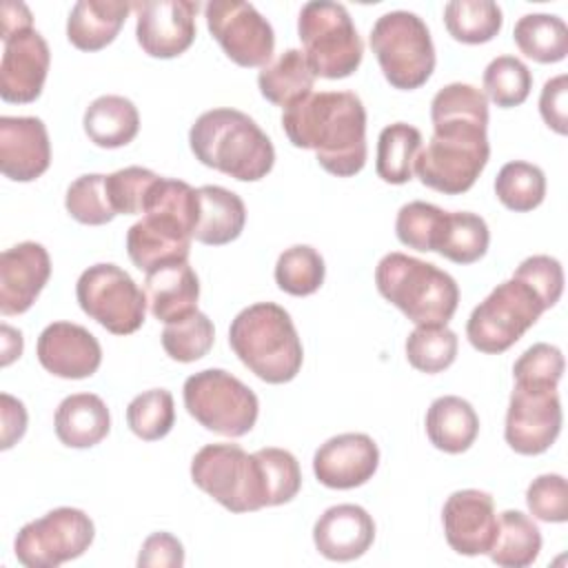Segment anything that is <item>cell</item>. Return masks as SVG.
<instances>
[{
	"label": "cell",
	"mask_w": 568,
	"mask_h": 568,
	"mask_svg": "<svg viewBox=\"0 0 568 568\" xmlns=\"http://www.w3.org/2000/svg\"><path fill=\"white\" fill-rule=\"evenodd\" d=\"M215 342V328L209 315L202 311H193L191 315L171 322L162 331V348L164 353L182 364H191L202 359Z\"/></svg>",
	"instance_id": "obj_41"
},
{
	"label": "cell",
	"mask_w": 568,
	"mask_h": 568,
	"mask_svg": "<svg viewBox=\"0 0 568 568\" xmlns=\"http://www.w3.org/2000/svg\"><path fill=\"white\" fill-rule=\"evenodd\" d=\"M566 95H568V75L559 73L555 78H550L539 95V113L544 118V122L559 135L568 133V104H566Z\"/></svg>",
	"instance_id": "obj_50"
},
{
	"label": "cell",
	"mask_w": 568,
	"mask_h": 568,
	"mask_svg": "<svg viewBox=\"0 0 568 568\" xmlns=\"http://www.w3.org/2000/svg\"><path fill=\"white\" fill-rule=\"evenodd\" d=\"M138 13L135 38L151 58L169 60L182 55L195 40L197 2L191 0H144L133 4Z\"/></svg>",
	"instance_id": "obj_16"
},
{
	"label": "cell",
	"mask_w": 568,
	"mask_h": 568,
	"mask_svg": "<svg viewBox=\"0 0 568 568\" xmlns=\"http://www.w3.org/2000/svg\"><path fill=\"white\" fill-rule=\"evenodd\" d=\"M315 73L300 49H286L257 75L260 93L275 106L288 109L313 93Z\"/></svg>",
	"instance_id": "obj_30"
},
{
	"label": "cell",
	"mask_w": 568,
	"mask_h": 568,
	"mask_svg": "<svg viewBox=\"0 0 568 568\" xmlns=\"http://www.w3.org/2000/svg\"><path fill=\"white\" fill-rule=\"evenodd\" d=\"M513 38L519 51L539 64L561 62L568 55V27L552 13L521 16L513 29Z\"/></svg>",
	"instance_id": "obj_32"
},
{
	"label": "cell",
	"mask_w": 568,
	"mask_h": 568,
	"mask_svg": "<svg viewBox=\"0 0 568 568\" xmlns=\"http://www.w3.org/2000/svg\"><path fill=\"white\" fill-rule=\"evenodd\" d=\"M541 550L537 524L521 510H504L497 517V535L488 550L490 559L504 568H526Z\"/></svg>",
	"instance_id": "obj_31"
},
{
	"label": "cell",
	"mask_w": 568,
	"mask_h": 568,
	"mask_svg": "<svg viewBox=\"0 0 568 568\" xmlns=\"http://www.w3.org/2000/svg\"><path fill=\"white\" fill-rule=\"evenodd\" d=\"M58 439L69 448H91L111 430V415L102 397L75 393L60 402L53 417Z\"/></svg>",
	"instance_id": "obj_27"
},
{
	"label": "cell",
	"mask_w": 568,
	"mask_h": 568,
	"mask_svg": "<svg viewBox=\"0 0 568 568\" xmlns=\"http://www.w3.org/2000/svg\"><path fill=\"white\" fill-rule=\"evenodd\" d=\"M282 129L297 149H311L320 166L351 178L366 164V109L353 91H320L282 113Z\"/></svg>",
	"instance_id": "obj_2"
},
{
	"label": "cell",
	"mask_w": 568,
	"mask_h": 568,
	"mask_svg": "<svg viewBox=\"0 0 568 568\" xmlns=\"http://www.w3.org/2000/svg\"><path fill=\"white\" fill-rule=\"evenodd\" d=\"M495 195L506 209L528 213L546 197V175L537 164L521 160L506 162L495 178Z\"/></svg>",
	"instance_id": "obj_36"
},
{
	"label": "cell",
	"mask_w": 568,
	"mask_h": 568,
	"mask_svg": "<svg viewBox=\"0 0 568 568\" xmlns=\"http://www.w3.org/2000/svg\"><path fill=\"white\" fill-rule=\"evenodd\" d=\"M513 277L526 282L544 302L546 311L552 308L564 293V268L559 260L550 255H530L513 273Z\"/></svg>",
	"instance_id": "obj_47"
},
{
	"label": "cell",
	"mask_w": 568,
	"mask_h": 568,
	"mask_svg": "<svg viewBox=\"0 0 568 568\" xmlns=\"http://www.w3.org/2000/svg\"><path fill=\"white\" fill-rule=\"evenodd\" d=\"M140 568H180L184 566V546L171 532H153L144 539L140 555Z\"/></svg>",
	"instance_id": "obj_49"
},
{
	"label": "cell",
	"mask_w": 568,
	"mask_h": 568,
	"mask_svg": "<svg viewBox=\"0 0 568 568\" xmlns=\"http://www.w3.org/2000/svg\"><path fill=\"white\" fill-rule=\"evenodd\" d=\"M379 295L417 326H446L459 304L453 275L406 253H386L375 268Z\"/></svg>",
	"instance_id": "obj_6"
},
{
	"label": "cell",
	"mask_w": 568,
	"mask_h": 568,
	"mask_svg": "<svg viewBox=\"0 0 568 568\" xmlns=\"http://www.w3.org/2000/svg\"><path fill=\"white\" fill-rule=\"evenodd\" d=\"M433 135L417 153L413 173L444 195L466 193L490 158L488 100L466 82L439 89L430 102Z\"/></svg>",
	"instance_id": "obj_1"
},
{
	"label": "cell",
	"mask_w": 568,
	"mask_h": 568,
	"mask_svg": "<svg viewBox=\"0 0 568 568\" xmlns=\"http://www.w3.org/2000/svg\"><path fill=\"white\" fill-rule=\"evenodd\" d=\"M64 206L69 215L89 226L109 224L115 217L106 193V175L102 173H87L73 180L64 195Z\"/></svg>",
	"instance_id": "obj_42"
},
{
	"label": "cell",
	"mask_w": 568,
	"mask_h": 568,
	"mask_svg": "<svg viewBox=\"0 0 568 568\" xmlns=\"http://www.w3.org/2000/svg\"><path fill=\"white\" fill-rule=\"evenodd\" d=\"M446 220V211H442L435 204L415 200L399 209L395 220V233L397 240L415 251H435L442 226Z\"/></svg>",
	"instance_id": "obj_43"
},
{
	"label": "cell",
	"mask_w": 568,
	"mask_h": 568,
	"mask_svg": "<svg viewBox=\"0 0 568 568\" xmlns=\"http://www.w3.org/2000/svg\"><path fill=\"white\" fill-rule=\"evenodd\" d=\"M371 49L386 82L413 91L435 71V47L426 22L410 11H388L371 29Z\"/></svg>",
	"instance_id": "obj_9"
},
{
	"label": "cell",
	"mask_w": 568,
	"mask_h": 568,
	"mask_svg": "<svg viewBox=\"0 0 568 568\" xmlns=\"http://www.w3.org/2000/svg\"><path fill=\"white\" fill-rule=\"evenodd\" d=\"M95 537L91 517L71 506H60L20 528L13 541L18 561L27 568H58L89 550Z\"/></svg>",
	"instance_id": "obj_13"
},
{
	"label": "cell",
	"mask_w": 568,
	"mask_h": 568,
	"mask_svg": "<svg viewBox=\"0 0 568 568\" xmlns=\"http://www.w3.org/2000/svg\"><path fill=\"white\" fill-rule=\"evenodd\" d=\"M200 213L193 240L209 246H222L240 237L246 224V206L242 197L224 186L204 184L197 189Z\"/></svg>",
	"instance_id": "obj_25"
},
{
	"label": "cell",
	"mask_w": 568,
	"mask_h": 568,
	"mask_svg": "<svg viewBox=\"0 0 568 568\" xmlns=\"http://www.w3.org/2000/svg\"><path fill=\"white\" fill-rule=\"evenodd\" d=\"M544 311L539 295L526 282L510 277L473 308L466 322V337L479 353L499 355L519 342Z\"/></svg>",
	"instance_id": "obj_11"
},
{
	"label": "cell",
	"mask_w": 568,
	"mask_h": 568,
	"mask_svg": "<svg viewBox=\"0 0 568 568\" xmlns=\"http://www.w3.org/2000/svg\"><path fill=\"white\" fill-rule=\"evenodd\" d=\"M2 42L0 98L13 104H29L38 100L51 64L47 40L40 36V31L24 29Z\"/></svg>",
	"instance_id": "obj_17"
},
{
	"label": "cell",
	"mask_w": 568,
	"mask_h": 568,
	"mask_svg": "<svg viewBox=\"0 0 568 568\" xmlns=\"http://www.w3.org/2000/svg\"><path fill=\"white\" fill-rule=\"evenodd\" d=\"M379 466V448L366 433H342L313 455V473L326 488L351 490L366 484Z\"/></svg>",
	"instance_id": "obj_19"
},
{
	"label": "cell",
	"mask_w": 568,
	"mask_h": 568,
	"mask_svg": "<svg viewBox=\"0 0 568 568\" xmlns=\"http://www.w3.org/2000/svg\"><path fill=\"white\" fill-rule=\"evenodd\" d=\"M255 453L264 466L268 506H282V504H288L293 497H297L302 488V470L295 455L273 446L260 448Z\"/></svg>",
	"instance_id": "obj_44"
},
{
	"label": "cell",
	"mask_w": 568,
	"mask_h": 568,
	"mask_svg": "<svg viewBox=\"0 0 568 568\" xmlns=\"http://www.w3.org/2000/svg\"><path fill=\"white\" fill-rule=\"evenodd\" d=\"M442 524L448 546L466 557L488 555L497 535V515L490 493L477 488L455 490L444 508Z\"/></svg>",
	"instance_id": "obj_18"
},
{
	"label": "cell",
	"mask_w": 568,
	"mask_h": 568,
	"mask_svg": "<svg viewBox=\"0 0 568 568\" xmlns=\"http://www.w3.org/2000/svg\"><path fill=\"white\" fill-rule=\"evenodd\" d=\"M477 433L479 417L464 397L442 395L426 410V435L437 450L459 455L475 444Z\"/></svg>",
	"instance_id": "obj_28"
},
{
	"label": "cell",
	"mask_w": 568,
	"mask_h": 568,
	"mask_svg": "<svg viewBox=\"0 0 568 568\" xmlns=\"http://www.w3.org/2000/svg\"><path fill=\"white\" fill-rule=\"evenodd\" d=\"M182 397L186 413L200 426L224 437H242L257 422V395L222 368H206L186 377Z\"/></svg>",
	"instance_id": "obj_10"
},
{
	"label": "cell",
	"mask_w": 568,
	"mask_h": 568,
	"mask_svg": "<svg viewBox=\"0 0 568 568\" xmlns=\"http://www.w3.org/2000/svg\"><path fill=\"white\" fill-rule=\"evenodd\" d=\"M204 16L211 36L235 64L266 67L271 62L275 33L251 2L211 0L204 7Z\"/></svg>",
	"instance_id": "obj_15"
},
{
	"label": "cell",
	"mask_w": 568,
	"mask_h": 568,
	"mask_svg": "<svg viewBox=\"0 0 568 568\" xmlns=\"http://www.w3.org/2000/svg\"><path fill=\"white\" fill-rule=\"evenodd\" d=\"M297 36L315 78L342 80L353 75L364 58L362 38L344 4L331 0L306 2L297 18Z\"/></svg>",
	"instance_id": "obj_8"
},
{
	"label": "cell",
	"mask_w": 568,
	"mask_h": 568,
	"mask_svg": "<svg viewBox=\"0 0 568 568\" xmlns=\"http://www.w3.org/2000/svg\"><path fill=\"white\" fill-rule=\"evenodd\" d=\"M446 31L464 44L490 42L504 24V16L493 0H453L444 7Z\"/></svg>",
	"instance_id": "obj_35"
},
{
	"label": "cell",
	"mask_w": 568,
	"mask_h": 568,
	"mask_svg": "<svg viewBox=\"0 0 568 568\" xmlns=\"http://www.w3.org/2000/svg\"><path fill=\"white\" fill-rule=\"evenodd\" d=\"M488 244L490 231L481 215L470 211H446V220L435 246L442 257L455 264H473L486 255Z\"/></svg>",
	"instance_id": "obj_33"
},
{
	"label": "cell",
	"mask_w": 568,
	"mask_h": 568,
	"mask_svg": "<svg viewBox=\"0 0 568 568\" xmlns=\"http://www.w3.org/2000/svg\"><path fill=\"white\" fill-rule=\"evenodd\" d=\"M131 9L120 0H80L67 18V38L80 51H100L115 40Z\"/></svg>",
	"instance_id": "obj_26"
},
{
	"label": "cell",
	"mask_w": 568,
	"mask_h": 568,
	"mask_svg": "<svg viewBox=\"0 0 568 568\" xmlns=\"http://www.w3.org/2000/svg\"><path fill=\"white\" fill-rule=\"evenodd\" d=\"M324 275V257L308 244H295L286 248L275 262L277 286L295 297H306L320 291Z\"/></svg>",
	"instance_id": "obj_37"
},
{
	"label": "cell",
	"mask_w": 568,
	"mask_h": 568,
	"mask_svg": "<svg viewBox=\"0 0 568 568\" xmlns=\"http://www.w3.org/2000/svg\"><path fill=\"white\" fill-rule=\"evenodd\" d=\"M51 277V257L38 242H20L0 255V311L20 315L33 306Z\"/></svg>",
	"instance_id": "obj_22"
},
{
	"label": "cell",
	"mask_w": 568,
	"mask_h": 568,
	"mask_svg": "<svg viewBox=\"0 0 568 568\" xmlns=\"http://www.w3.org/2000/svg\"><path fill=\"white\" fill-rule=\"evenodd\" d=\"M459 339L448 326H415L406 337V359L426 375L446 371L457 357Z\"/></svg>",
	"instance_id": "obj_38"
},
{
	"label": "cell",
	"mask_w": 568,
	"mask_h": 568,
	"mask_svg": "<svg viewBox=\"0 0 568 568\" xmlns=\"http://www.w3.org/2000/svg\"><path fill=\"white\" fill-rule=\"evenodd\" d=\"M158 178L144 166H126L106 175V193L115 215H140Z\"/></svg>",
	"instance_id": "obj_45"
},
{
	"label": "cell",
	"mask_w": 568,
	"mask_h": 568,
	"mask_svg": "<svg viewBox=\"0 0 568 568\" xmlns=\"http://www.w3.org/2000/svg\"><path fill=\"white\" fill-rule=\"evenodd\" d=\"M526 504L532 517L548 524L568 521V484L564 475H539L526 488Z\"/></svg>",
	"instance_id": "obj_46"
},
{
	"label": "cell",
	"mask_w": 568,
	"mask_h": 568,
	"mask_svg": "<svg viewBox=\"0 0 568 568\" xmlns=\"http://www.w3.org/2000/svg\"><path fill=\"white\" fill-rule=\"evenodd\" d=\"M422 151V133L413 124L395 122L382 129L377 138L375 171L388 184H406L413 180V164Z\"/></svg>",
	"instance_id": "obj_34"
},
{
	"label": "cell",
	"mask_w": 568,
	"mask_h": 568,
	"mask_svg": "<svg viewBox=\"0 0 568 568\" xmlns=\"http://www.w3.org/2000/svg\"><path fill=\"white\" fill-rule=\"evenodd\" d=\"M229 344L237 359L266 384H286L297 377L304 348L291 315L273 302L242 308L229 328Z\"/></svg>",
	"instance_id": "obj_5"
},
{
	"label": "cell",
	"mask_w": 568,
	"mask_h": 568,
	"mask_svg": "<svg viewBox=\"0 0 568 568\" xmlns=\"http://www.w3.org/2000/svg\"><path fill=\"white\" fill-rule=\"evenodd\" d=\"M33 29V16L24 2L7 0L0 7V38L7 40L18 31Z\"/></svg>",
	"instance_id": "obj_52"
},
{
	"label": "cell",
	"mask_w": 568,
	"mask_h": 568,
	"mask_svg": "<svg viewBox=\"0 0 568 568\" xmlns=\"http://www.w3.org/2000/svg\"><path fill=\"white\" fill-rule=\"evenodd\" d=\"M375 539V521L357 504L326 508L313 526L317 552L331 561H353L362 557Z\"/></svg>",
	"instance_id": "obj_23"
},
{
	"label": "cell",
	"mask_w": 568,
	"mask_h": 568,
	"mask_svg": "<svg viewBox=\"0 0 568 568\" xmlns=\"http://www.w3.org/2000/svg\"><path fill=\"white\" fill-rule=\"evenodd\" d=\"M189 146L197 162L240 182H257L275 164L271 138L237 109L204 111L189 131Z\"/></svg>",
	"instance_id": "obj_4"
},
{
	"label": "cell",
	"mask_w": 568,
	"mask_h": 568,
	"mask_svg": "<svg viewBox=\"0 0 568 568\" xmlns=\"http://www.w3.org/2000/svg\"><path fill=\"white\" fill-rule=\"evenodd\" d=\"M2 366H9L16 357L22 355V333L11 328L9 324H2Z\"/></svg>",
	"instance_id": "obj_53"
},
{
	"label": "cell",
	"mask_w": 568,
	"mask_h": 568,
	"mask_svg": "<svg viewBox=\"0 0 568 568\" xmlns=\"http://www.w3.org/2000/svg\"><path fill=\"white\" fill-rule=\"evenodd\" d=\"M126 424L144 442L166 437L175 424L173 395L166 388H151L135 395L126 406Z\"/></svg>",
	"instance_id": "obj_40"
},
{
	"label": "cell",
	"mask_w": 568,
	"mask_h": 568,
	"mask_svg": "<svg viewBox=\"0 0 568 568\" xmlns=\"http://www.w3.org/2000/svg\"><path fill=\"white\" fill-rule=\"evenodd\" d=\"M75 297L80 308L113 335H131L144 324V291L115 264H93L82 271Z\"/></svg>",
	"instance_id": "obj_12"
},
{
	"label": "cell",
	"mask_w": 568,
	"mask_h": 568,
	"mask_svg": "<svg viewBox=\"0 0 568 568\" xmlns=\"http://www.w3.org/2000/svg\"><path fill=\"white\" fill-rule=\"evenodd\" d=\"M193 484L231 513H253L268 506L264 466L257 453L240 444H206L191 459Z\"/></svg>",
	"instance_id": "obj_7"
},
{
	"label": "cell",
	"mask_w": 568,
	"mask_h": 568,
	"mask_svg": "<svg viewBox=\"0 0 568 568\" xmlns=\"http://www.w3.org/2000/svg\"><path fill=\"white\" fill-rule=\"evenodd\" d=\"M0 417H2V439L0 448H11L18 439H22L27 430V408L20 399L11 397L9 393L0 395Z\"/></svg>",
	"instance_id": "obj_51"
},
{
	"label": "cell",
	"mask_w": 568,
	"mask_h": 568,
	"mask_svg": "<svg viewBox=\"0 0 568 568\" xmlns=\"http://www.w3.org/2000/svg\"><path fill=\"white\" fill-rule=\"evenodd\" d=\"M561 402L557 386L515 382L510 393L504 437L519 455L546 453L561 433Z\"/></svg>",
	"instance_id": "obj_14"
},
{
	"label": "cell",
	"mask_w": 568,
	"mask_h": 568,
	"mask_svg": "<svg viewBox=\"0 0 568 568\" xmlns=\"http://www.w3.org/2000/svg\"><path fill=\"white\" fill-rule=\"evenodd\" d=\"M564 375V355L557 346L539 342L526 348L513 366L515 382H537L557 386Z\"/></svg>",
	"instance_id": "obj_48"
},
{
	"label": "cell",
	"mask_w": 568,
	"mask_h": 568,
	"mask_svg": "<svg viewBox=\"0 0 568 568\" xmlns=\"http://www.w3.org/2000/svg\"><path fill=\"white\" fill-rule=\"evenodd\" d=\"M44 371L62 379L91 377L102 364V346L93 333L73 322L49 324L36 344Z\"/></svg>",
	"instance_id": "obj_20"
},
{
	"label": "cell",
	"mask_w": 568,
	"mask_h": 568,
	"mask_svg": "<svg viewBox=\"0 0 568 568\" xmlns=\"http://www.w3.org/2000/svg\"><path fill=\"white\" fill-rule=\"evenodd\" d=\"M144 297L151 315L164 324L197 311L200 280L186 262L164 264L144 277Z\"/></svg>",
	"instance_id": "obj_24"
},
{
	"label": "cell",
	"mask_w": 568,
	"mask_h": 568,
	"mask_svg": "<svg viewBox=\"0 0 568 568\" xmlns=\"http://www.w3.org/2000/svg\"><path fill=\"white\" fill-rule=\"evenodd\" d=\"M51 164L47 126L33 115L0 118V171L13 182H33Z\"/></svg>",
	"instance_id": "obj_21"
},
{
	"label": "cell",
	"mask_w": 568,
	"mask_h": 568,
	"mask_svg": "<svg viewBox=\"0 0 568 568\" xmlns=\"http://www.w3.org/2000/svg\"><path fill=\"white\" fill-rule=\"evenodd\" d=\"M197 213V189L182 180L158 178L146 195L142 220L126 231L131 262L144 273L171 262H186Z\"/></svg>",
	"instance_id": "obj_3"
},
{
	"label": "cell",
	"mask_w": 568,
	"mask_h": 568,
	"mask_svg": "<svg viewBox=\"0 0 568 568\" xmlns=\"http://www.w3.org/2000/svg\"><path fill=\"white\" fill-rule=\"evenodd\" d=\"M82 124L95 146L120 149L138 135L140 113L124 95H100L87 106Z\"/></svg>",
	"instance_id": "obj_29"
},
{
	"label": "cell",
	"mask_w": 568,
	"mask_h": 568,
	"mask_svg": "<svg viewBox=\"0 0 568 568\" xmlns=\"http://www.w3.org/2000/svg\"><path fill=\"white\" fill-rule=\"evenodd\" d=\"M484 95L501 109L519 106L532 89L530 69L515 55H497L484 71Z\"/></svg>",
	"instance_id": "obj_39"
}]
</instances>
